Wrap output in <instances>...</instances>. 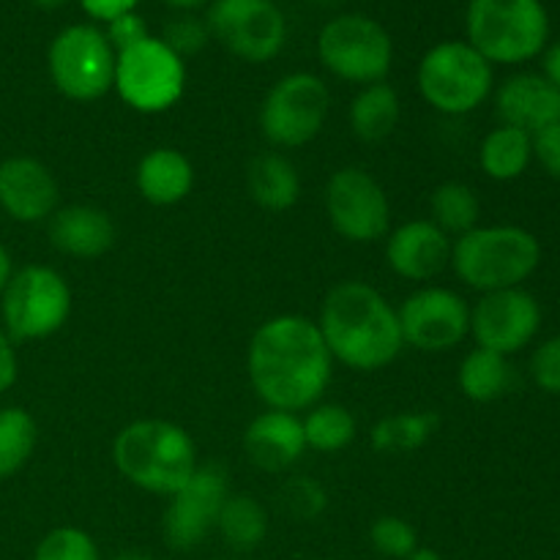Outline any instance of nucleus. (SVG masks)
Returning a JSON list of instances; mask_svg holds the SVG:
<instances>
[{"label": "nucleus", "mask_w": 560, "mask_h": 560, "mask_svg": "<svg viewBox=\"0 0 560 560\" xmlns=\"http://www.w3.org/2000/svg\"><path fill=\"white\" fill-rule=\"evenodd\" d=\"M246 372L266 408L301 413L323 399L334 375V359L315 320L277 315L252 334Z\"/></svg>", "instance_id": "nucleus-1"}, {"label": "nucleus", "mask_w": 560, "mask_h": 560, "mask_svg": "<svg viewBox=\"0 0 560 560\" xmlns=\"http://www.w3.org/2000/svg\"><path fill=\"white\" fill-rule=\"evenodd\" d=\"M317 328L331 359L353 372L386 370L405 348L397 310L381 290L361 279H348L328 290Z\"/></svg>", "instance_id": "nucleus-2"}, {"label": "nucleus", "mask_w": 560, "mask_h": 560, "mask_svg": "<svg viewBox=\"0 0 560 560\" xmlns=\"http://www.w3.org/2000/svg\"><path fill=\"white\" fill-rule=\"evenodd\" d=\"M113 463L137 490L170 498L197 470V446L184 427L164 419H137L113 441Z\"/></svg>", "instance_id": "nucleus-3"}, {"label": "nucleus", "mask_w": 560, "mask_h": 560, "mask_svg": "<svg viewBox=\"0 0 560 560\" xmlns=\"http://www.w3.org/2000/svg\"><path fill=\"white\" fill-rule=\"evenodd\" d=\"M448 266L476 293L523 288L539 271L541 244L520 224H476L454 238Z\"/></svg>", "instance_id": "nucleus-4"}, {"label": "nucleus", "mask_w": 560, "mask_h": 560, "mask_svg": "<svg viewBox=\"0 0 560 560\" xmlns=\"http://www.w3.org/2000/svg\"><path fill=\"white\" fill-rule=\"evenodd\" d=\"M465 42L492 66H520L550 44V11L541 0H468Z\"/></svg>", "instance_id": "nucleus-5"}, {"label": "nucleus", "mask_w": 560, "mask_h": 560, "mask_svg": "<svg viewBox=\"0 0 560 560\" xmlns=\"http://www.w3.org/2000/svg\"><path fill=\"white\" fill-rule=\"evenodd\" d=\"M419 93L435 113L463 118L495 91V66L468 42H441L424 52L416 71Z\"/></svg>", "instance_id": "nucleus-6"}, {"label": "nucleus", "mask_w": 560, "mask_h": 560, "mask_svg": "<svg viewBox=\"0 0 560 560\" xmlns=\"http://www.w3.org/2000/svg\"><path fill=\"white\" fill-rule=\"evenodd\" d=\"M71 315V288L49 266L16 268L0 295V326L14 342H36L58 334Z\"/></svg>", "instance_id": "nucleus-7"}, {"label": "nucleus", "mask_w": 560, "mask_h": 560, "mask_svg": "<svg viewBox=\"0 0 560 560\" xmlns=\"http://www.w3.org/2000/svg\"><path fill=\"white\" fill-rule=\"evenodd\" d=\"M113 91L142 115L173 109L186 91V63L159 36L142 38L115 58Z\"/></svg>", "instance_id": "nucleus-8"}, {"label": "nucleus", "mask_w": 560, "mask_h": 560, "mask_svg": "<svg viewBox=\"0 0 560 560\" xmlns=\"http://www.w3.org/2000/svg\"><path fill=\"white\" fill-rule=\"evenodd\" d=\"M317 58L334 77L353 85L383 82L394 63V42L386 27L366 14H339L317 36Z\"/></svg>", "instance_id": "nucleus-9"}, {"label": "nucleus", "mask_w": 560, "mask_h": 560, "mask_svg": "<svg viewBox=\"0 0 560 560\" xmlns=\"http://www.w3.org/2000/svg\"><path fill=\"white\" fill-rule=\"evenodd\" d=\"M118 52L102 27L69 25L47 49V69L55 91L71 102H96L113 91Z\"/></svg>", "instance_id": "nucleus-10"}, {"label": "nucleus", "mask_w": 560, "mask_h": 560, "mask_svg": "<svg viewBox=\"0 0 560 560\" xmlns=\"http://www.w3.org/2000/svg\"><path fill=\"white\" fill-rule=\"evenodd\" d=\"M331 91L310 71H293L273 82L260 107V131L273 148H301L323 131Z\"/></svg>", "instance_id": "nucleus-11"}, {"label": "nucleus", "mask_w": 560, "mask_h": 560, "mask_svg": "<svg viewBox=\"0 0 560 560\" xmlns=\"http://www.w3.org/2000/svg\"><path fill=\"white\" fill-rule=\"evenodd\" d=\"M206 25L228 52L246 63H268L288 42V20L273 0H213Z\"/></svg>", "instance_id": "nucleus-12"}, {"label": "nucleus", "mask_w": 560, "mask_h": 560, "mask_svg": "<svg viewBox=\"0 0 560 560\" xmlns=\"http://www.w3.org/2000/svg\"><path fill=\"white\" fill-rule=\"evenodd\" d=\"M326 213L331 228L350 244H372L388 233L392 206L381 180L361 167H342L328 178Z\"/></svg>", "instance_id": "nucleus-13"}, {"label": "nucleus", "mask_w": 560, "mask_h": 560, "mask_svg": "<svg viewBox=\"0 0 560 560\" xmlns=\"http://www.w3.org/2000/svg\"><path fill=\"white\" fill-rule=\"evenodd\" d=\"M230 495L228 470L217 463L197 465L191 479L170 495L162 517L164 545L175 552H189L217 530L219 512Z\"/></svg>", "instance_id": "nucleus-14"}, {"label": "nucleus", "mask_w": 560, "mask_h": 560, "mask_svg": "<svg viewBox=\"0 0 560 560\" xmlns=\"http://www.w3.org/2000/svg\"><path fill=\"white\" fill-rule=\"evenodd\" d=\"M405 345L419 353H446L470 337V304L448 288H419L397 310Z\"/></svg>", "instance_id": "nucleus-15"}, {"label": "nucleus", "mask_w": 560, "mask_h": 560, "mask_svg": "<svg viewBox=\"0 0 560 560\" xmlns=\"http://www.w3.org/2000/svg\"><path fill=\"white\" fill-rule=\"evenodd\" d=\"M541 304L525 288L481 293L470 306V337L476 348L514 355L528 348L541 328Z\"/></svg>", "instance_id": "nucleus-16"}, {"label": "nucleus", "mask_w": 560, "mask_h": 560, "mask_svg": "<svg viewBox=\"0 0 560 560\" xmlns=\"http://www.w3.org/2000/svg\"><path fill=\"white\" fill-rule=\"evenodd\" d=\"M60 189L52 170L33 156L0 162V211L20 224L47 222L58 211Z\"/></svg>", "instance_id": "nucleus-17"}, {"label": "nucleus", "mask_w": 560, "mask_h": 560, "mask_svg": "<svg viewBox=\"0 0 560 560\" xmlns=\"http://www.w3.org/2000/svg\"><path fill=\"white\" fill-rule=\"evenodd\" d=\"M452 244L430 219H413L388 233L386 262L408 282H430L452 262Z\"/></svg>", "instance_id": "nucleus-18"}, {"label": "nucleus", "mask_w": 560, "mask_h": 560, "mask_svg": "<svg viewBox=\"0 0 560 560\" xmlns=\"http://www.w3.org/2000/svg\"><path fill=\"white\" fill-rule=\"evenodd\" d=\"M501 124L528 135L560 120V91L541 71H517L492 91Z\"/></svg>", "instance_id": "nucleus-19"}, {"label": "nucleus", "mask_w": 560, "mask_h": 560, "mask_svg": "<svg viewBox=\"0 0 560 560\" xmlns=\"http://www.w3.org/2000/svg\"><path fill=\"white\" fill-rule=\"evenodd\" d=\"M244 448L257 468L271 470V474L293 468L306 452L301 416L266 408L246 427Z\"/></svg>", "instance_id": "nucleus-20"}, {"label": "nucleus", "mask_w": 560, "mask_h": 560, "mask_svg": "<svg viewBox=\"0 0 560 560\" xmlns=\"http://www.w3.org/2000/svg\"><path fill=\"white\" fill-rule=\"evenodd\" d=\"M47 235L60 255L96 260L113 249L115 222L96 206H66L47 219Z\"/></svg>", "instance_id": "nucleus-21"}, {"label": "nucleus", "mask_w": 560, "mask_h": 560, "mask_svg": "<svg viewBox=\"0 0 560 560\" xmlns=\"http://www.w3.org/2000/svg\"><path fill=\"white\" fill-rule=\"evenodd\" d=\"M135 184L151 206H178L195 186V167L178 148H153L137 164Z\"/></svg>", "instance_id": "nucleus-22"}, {"label": "nucleus", "mask_w": 560, "mask_h": 560, "mask_svg": "<svg viewBox=\"0 0 560 560\" xmlns=\"http://www.w3.org/2000/svg\"><path fill=\"white\" fill-rule=\"evenodd\" d=\"M252 200L266 211H290L301 197V175L284 153L268 151L252 159L246 173Z\"/></svg>", "instance_id": "nucleus-23"}, {"label": "nucleus", "mask_w": 560, "mask_h": 560, "mask_svg": "<svg viewBox=\"0 0 560 560\" xmlns=\"http://www.w3.org/2000/svg\"><path fill=\"white\" fill-rule=\"evenodd\" d=\"M534 162V135L514 126L498 124L479 145V167L487 178L509 184L528 173Z\"/></svg>", "instance_id": "nucleus-24"}, {"label": "nucleus", "mask_w": 560, "mask_h": 560, "mask_svg": "<svg viewBox=\"0 0 560 560\" xmlns=\"http://www.w3.org/2000/svg\"><path fill=\"white\" fill-rule=\"evenodd\" d=\"M399 113H402L399 93L386 80L372 82L361 88L350 102V129L361 142H383L397 129Z\"/></svg>", "instance_id": "nucleus-25"}, {"label": "nucleus", "mask_w": 560, "mask_h": 560, "mask_svg": "<svg viewBox=\"0 0 560 560\" xmlns=\"http://www.w3.org/2000/svg\"><path fill=\"white\" fill-rule=\"evenodd\" d=\"M512 383L514 372L512 361L506 355L492 353V350L485 348H474L459 361L457 386L463 392V397L470 399V402H495V399L506 397Z\"/></svg>", "instance_id": "nucleus-26"}, {"label": "nucleus", "mask_w": 560, "mask_h": 560, "mask_svg": "<svg viewBox=\"0 0 560 560\" xmlns=\"http://www.w3.org/2000/svg\"><path fill=\"white\" fill-rule=\"evenodd\" d=\"M441 416L435 410H399L383 416L370 430V443L377 454L419 452L435 438Z\"/></svg>", "instance_id": "nucleus-27"}, {"label": "nucleus", "mask_w": 560, "mask_h": 560, "mask_svg": "<svg viewBox=\"0 0 560 560\" xmlns=\"http://www.w3.org/2000/svg\"><path fill=\"white\" fill-rule=\"evenodd\" d=\"M217 534L235 552H255L268 536V512L257 498L230 492L217 520Z\"/></svg>", "instance_id": "nucleus-28"}, {"label": "nucleus", "mask_w": 560, "mask_h": 560, "mask_svg": "<svg viewBox=\"0 0 560 560\" xmlns=\"http://www.w3.org/2000/svg\"><path fill=\"white\" fill-rule=\"evenodd\" d=\"M306 448L320 454H337L348 448L359 435L355 416L348 408L334 402H317L301 419Z\"/></svg>", "instance_id": "nucleus-29"}, {"label": "nucleus", "mask_w": 560, "mask_h": 560, "mask_svg": "<svg viewBox=\"0 0 560 560\" xmlns=\"http://www.w3.org/2000/svg\"><path fill=\"white\" fill-rule=\"evenodd\" d=\"M481 217L479 195L463 180H446L430 197V222L438 224L448 238H459L474 230Z\"/></svg>", "instance_id": "nucleus-30"}, {"label": "nucleus", "mask_w": 560, "mask_h": 560, "mask_svg": "<svg viewBox=\"0 0 560 560\" xmlns=\"http://www.w3.org/2000/svg\"><path fill=\"white\" fill-rule=\"evenodd\" d=\"M38 443V424L25 408H0V481L11 479L31 463Z\"/></svg>", "instance_id": "nucleus-31"}, {"label": "nucleus", "mask_w": 560, "mask_h": 560, "mask_svg": "<svg viewBox=\"0 0 560 560\" xmlns=\"http://www.w3.org/2000/svg\"><path fill=\"white\" fill-rule=\"evenodd\" d=\"M33 560H104L96 539L74 525L52 528L33 550Z\"/></svg>", "instance_id": "nucleus-32"}, {"label": "nucleus", "mask_w": 560, "mask_h": 560, "mask_svg": "<svg viewBox=\"0 0 560 560\" xmlns=\"http://www.w3.org/2000/svg\"><path fill=\"white\" fill-rule=\"evenodd\" d=\"M370 545L381 558L402 560L419 547V534L408 520L397 514H383L370 525Z\"/></svg>", "instance_id": "nucleus-33"}, {"label": "nucleus", "mask_w": 560, "mask_h": 560, "mask_svg": "<svg viewBox=\"0 0 560 560\" xmlns=\"http://www.w3.org/2000/svg\"><path fill=\"white\" fill-rule=\"evenodd\" d=\"M279 501H282L284 512H288L290 517L310 523V520H317L326 512L328 492L326 487L317 479H312V476H295V479H290L288 485L282 487Z\"/></svg>", "instance_id": "nucleus-34"}, {"label": "nucleus", "mask_w": 560, "mask_h": 560, "mask_svg": "<svg viewBox=\"0 0 560 560\" xmlns=\"http://www.w3.org/2000/svg\"><path fill=\"white\" fill-rule=\"evenodd\" d=\"M159 38H162L175 55L189 58V55H197L206 49V44L211 42V31H208L206 20L195 16L191 11H180L178 16L164 22L162 36Z\"/></svg>", "instance_id": "nucleus-35"}, {"label": "nucleus", "mask_w": 560, "mask_h": 560, "mask_svg": "<svg viewBox=\"0 0 560 560\" xmlns=\"http://www.w3.org/2000/svg\"><path fill=\"white\" fill-rule=\"evenodd\" d=\"M530 381L536 388L552 397H560V334L541 339L530 353Z\"/></svg>", "instance_id": "nucleus-36"}, {"label": "nucleus", "mask_w": 560, "mask_h": 560, "mask_svg": "<svg viewBox=\"0 0 560 560\" xmlns=\"http://www.w3.org/2000/svg\"><path fill=\"white\" fill-rule=\"evenodd\" d=\"M104 36H107V42L113 44L115 52H124V49L135 47V44H140L142 38H148L151 33H148V22L142 20L137 11H126V14L113 16V20L107 22Z\"/></svg>", "instance_id": "nucleus-37"}, {"label": "nucleus", "mask_w": 560, "mask_h": 560, "mask_svg": "<svg viewBox=\"0 0 560 560\" xmlns=\"http://www.w3.org/2000/svg\"><path fill=\"white\" fill-rule=\"evenodd\" d=\"M534 162H539L550 178L560 180V120L534 135Z\"/></svg>", "instance_id": "nucleus-38"}, {"label": "nucleus", "mask_w": 560, "mask_h": 560, "mask_svg": "<svg viewBox=\"0 0 560 560\" xmlns=\"http://www.w3.org/2000/svg\"><path fill=\"white\" fill-rule=\"evenodd\" d=\"M14 339L5 334V328L0 326V394L9 392L16 383L20 375V361H16V348Z\"/></svg>", "instance_id": "nucleus-39"}, {"label": "nucleus", "mask_w": 560, "mask_h": 560, "mask_svg": "<svg viewBox=\"0 0 560 560\" xmlns=\"http://www.w3.org/2000/svg\"><path fill=\"white\" fill-rule=\"evenodd\" d=\"M82 9L93 16V20L109 22L113 16L126 14V11H135L140 0H80Z\"/></svg>", "instance_id": "nucleus-40"}, {"label": "nucleus", "mask_w": 560, "mask_h": 560, "mask_svg": "<svg viewBox=\"0 0 560 560\" xmlns=\"http://www.w3.org/2000/svg\"><path fill=\"white\" fill-rule=\"evenodd\" d=\"M541 58V74L552 82V85L560 91V38L558 42L547 44L545 52L539 55Z\"/></svg>", "instance_id": "nucleus-41"}, {"label": "nucleus", "mask_w": 560, "mask_h": 560, "mask_svg": "<svg viewBox=\"0 0 560 560\" xmlns=\"http://www.w3.org/2000/svg\"><path fill=\"white\" fill-rule=\"evenodd\" d=\"M14 260H11V255H9V249H5L3 244H0V295H3V290H5V284L11 282V277H14Z\"/></svg>", "instance_id": "nucleus-42"}, {"label": "nucleus", "mask_w": 560, "mask_h": 560, "mask_svg": "<svg viewBox=\"0 0 560 560\" xmlns=\"http://www.w3.org/2000/svg\"><path fill=\"white\" fill-rule=\"evenodd\" d=\"M402 560H443V558H441V552L432 550V547H421L419 545L413 552H410L408 558H402Z\"/></svg>", "instance_id": "nucleus-43"}, {"label": "nucleus", "mask_w": 560, "mask_h": 560, "mask_svg": "<svg viewBox=\"0 0 560 560\" xmlns=\"http://www.w3.org/2000/svg\"><path fill=\"white\" fill-rule=\"evenodd\" d=\"M164 3L173 5V9H178V11H195V9H200V5H206L208 0H164Z\"/></svg>", "instance_id": "nucleus-44"}, {"label": "nucleus", "mask_w": 560, "mask_h": 560, "mask_svg": "<svg viewBox=\"0 0 560 560\" xmlns=\"http://www.w3.org/2000/svg\"><path fill=\"white\" fill-rule=\"evenodd\" d=\"M107 560H153V556H148V552L142 550H124V552H115V556Z\"/></svg>", "instance_id": "nucleus-45"}, {"label": "nucleus", "mask_w": 560, "mask_h": 560, "mask_svg": "<svg viewBox=\"0 0 560 560\" xmlns=\"http://www.w3.org/2000/svg\"><path fill=\"white\" fill-rule=\"evenodd\" d=\"M27 3H33V5H36V9L52 11V9H60V5H63L66 0H27Z\"/></svg>", "instance_id": "nucleus-46"}, {"label": "nucleus", "mask_w": 560, "mask_h": 560, "mask_svg": "<svg viewBox=\"0 0 560 560\" xmlns=\"http://www.w3.org/2000/svg\"><path fill=\"white\" fill-rule=\"evenodd\" d=\"M315 3H326V5H331V3H339V0H315Z\"/></svg>", "instance_id": "nucleus-47"}, {"label": "nucleus", "mask_w": 560, "mask_h": 560, "mask_svg": "<svg viewBox=\"0 0 560 560\" xmlns=\"http://www.w3.org/2000/svg\"><path fill=\"white\" fill-rule=\"evenodd\" d=\"M320 560H337V558H320Z\"/></svg>", "instance_id": "nucleus-48"}, {"label": "nucleus", "mask_w": 560, "mask_h": 560, "mask_svg": "<svg viewBox=\"0 0 560 560\" xmlns=\"http://www.w3.org/2000/svg\"><path fill=\"white\" fill-rule=\"evenodd\" d=\"M233 560H244V558H233Z\"/></svg>", "instance_id": "nucleus-49"}]
</instances>
